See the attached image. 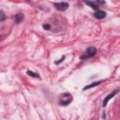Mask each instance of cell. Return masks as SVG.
<instances>
[{"label":"cell","mask_w":120,"mask_h":120,"mask_svg":"<svg viewBox=\"0 0 120 120\" xmlns=\"http://www.w3.org/2000/svg\"><path fill=\"white\" fill-rule=\"evenodd\" d=\"M72 101V96L69 93H63L59 96V104L62 106H67Z\"/></svg>","instance_id":"1"},{"label":"cell","mask_w":120,"mask_h":120,"mask_svg":"<svg viewBox=\"0 0 120 120\" xmlns=\"http://www.w3.org/2000/svg\"><path fill=\"white\" fill-rule=\"evenodd\" d=\"M96 52H97V49H96L95 47H89V48H87V49L85 50V52H83L82 55H81L80 58H81L82 60L86 59V58H90V57L94 56V55L96 54Z\"/></svg>","instance_id":"2"},{"label":"cell","mask_w":120,"mask_h":120,"mask_svg":"<svg viewBox=\"0 0 120 120\" xmlns=\"http://www.w3.org/2000/svg\"><path fill=\"white\" fill-rule=\"evenodd\" d=\"M54 7L56 8V9L58 10H66L68 8V4L65 3V2H61V3H55Z\"/></svg>","instance_id":"3"},{"label":"cell","mask_w":120,"mask_h":120,"mask_svg":"<svg viewBox=\"0 0 120 120\" xmlns=\"http://www.w3.org/2000/svg\"><path fill=\"white\" fill-rule=\"evenodd\" d=\"M117 93H118V90L116 89V90H114V91H113L112 93H111L110 95H108V96H107V97L105 98V99H104V101H103V107H105V106L107 105V103H108V101H109V100H110V99H111L112 98H113V97H114V96H115V95H116Z\"/></svg>","instance_id":"4"},{"label":"cell","mask_w":120,"mask_h":120,"mask_svg":"<svg viewBox=\"0 0 120 120\" xmlns=\"http://www.w3.org/2000/svg\"><path fill=\"white\" fill-rule=\"evenodd\" d=\"M94 15H95V17H96L97 19H103V18H105V16H106V12L103 11V10H97Z\"/></svg>","instance_id":"5"},{"label":"cell","mask_w":120,"mask_h":120,"mask_svg":"<svg viewBox=\"0 0 120 120\" xmlns=\"http://www.w3.org/2000/svg\"><path fill=\"white\" fill-rule=\"evenodd\" d=\"M102 82V81H99V82H94L93 83H90V84H88V85H86L84 88H83V90H87V89H89V88H92V87H95V86H97V85H98V84H100Z\"/></svg>","instance_id":"6"},{"label":"cell","mask_w":120,"mask_h":120,"mask_svg":"<svg viewBox=\"0 0 120 120\" xmlns=\"http://www.w3.org/2000/svg\"><path fill=\"white\" fill-rule=\"evenodd\" d=\"M85 4L88 5V6H90V7H92L93 9H95V10H98V6L96 3H94V2H85Z\"/></svg>","instance_id":"7"},{"label":"cell","mask_w":120,"mask_h":120,"mask_svg":"<svg viewBox=\"0 0 120 120\" xmlns=\"http://www.w3.org/2000/svg\"><path fill=\"white\" fill-rule=\"evenodd\" d=\"M23 20V15L22 14H17L16 17H15V21L17 23H20Z\"/></svg>","instance_id":"8"},{"label":"cell","mask_w":120,"mask_h":120,"mask_svg":"<svg viewBox=\"0 0 120 120\" xmlns=\"http://www.w3.org/2000/svg\"><path fill=\"white\" fill-rule=\"evenodd\" d=\"M29 76H32V77H35V78H38L39 77V75L38 74V73H35V72H33V71H30V70H27V72H26Z\"/></svg>","instance_id":"9"},{"label":"cell","mask_w":120,"mask_h":120,"mask_svg":"<svg viewBox=\"0 0 120 120\" xmlns=\"http://www.w3.org/2000/svg\"><path fill=\"white\" fill-rule=\"evenodd\" d=\"M5 18H6V15H5V13H4L3 11H1V10H0V22L4 21V20H5Z\"/></svg>","instance_id":"10"},{"label":"cell","mask_w":120,"mask_h":120,"mask_svg":"<svg viewBox=\"0 0 120 120\" xmlns=\"http://www.w3.org/2000/svg\"><path fill=\"white\" fill-rule=\"evenodd\" d=\"M43 28L49 30V29H50V25H49V24H44V25H43Z\"/></svg>","instance_id":"11"},{"label":"cell","mask_w":120,"mask_h":120,"mask_svg":"<svg viewBox=\"0 0 120 120\" xmlns=\"http://www.w3.org/2000/svg\"><path fill=\"white\" fill-rule=\"evenodd\" d=\"M64 58H65V56H63V57H62V58H61L59 61H56V62H55V64H59V63H61V62L63 61V59H64Z\"/></svg>","instance_id":"12"}]
</instances>
